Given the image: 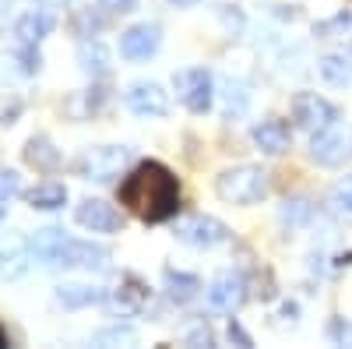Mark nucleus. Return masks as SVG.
Instances as JSON below:
<instances>
[{
  "mask_svg": "<svg viewBox=\"0 0 352 349\" xmlns=\"http://www.w3.org/2000/svg\"><path fill=\"white\" fill-rule=\"evenodd\" d=\"M229 342H236V346H250V335H247L236 321H229Z\"/></svg>",
  "mask_w": 352,
  "mask_h": 349,
  "instance_id": "33",
  "label": "nucleus"
},
{
  "mask_svg": "<svg viewBox=\"0 0 352 349\" xmlns=\"http://www.w3.org/2000/svg\"><path fill=\"white\" fill-rule=\"evenodd\" d=\"M247 106V89H243V85L240 81H226V113H240Z\"/></svg>",
  "mask_w": 352,
  "mask_h": 349,
  "instance_id": "27",
  "label": "nucleus"
},
{
  "mask_svg": "<svg viewBox=\"0 0 352 349\" xmlns=\"http://www.w3.org/2000/svg\"><path fill=\"white\" fill-rule=\"evenodd\" d=\"M74 219H78V226L92 229V233H116L124 226L120 212H116L109 201H102V198H85L81 205L74 209Z\"/></svg>",
  "mask_w": 352,
  "mask_h": 349,
  "instance_id": "11",
  "label": "nucleus"
},
{
  "mask_svg": "<svg viewBox=\"0 0 352 349\" xmlns=\"http://www.w3.org/2000/svg\"><path fill=\"white\" fill-rule=\"evenodd\" d=\"M247 300V282L240 272H222L208 286V307L219 314H236Z\"/></svg>",
  "mask_w": 352,
  "mask_h": 349,
  "instance_id": "9",
  "label": "nucleus"
},
{
  "mask_svg": "<svg viewBox=\"0 0 352 349\" xmlns=\"http://www.w3.org/2000/svg\"><path fill=\"white\" fill-rule=\"evenodd\" d=\"M127 166V149L120 145H99V149H85L78 159H74V169L81 180H96V184H106L113 177H120Z\"/></svg>",
  "mask_w": 352,
  "mask_h": 349,
  "instance_id": "3",
  "label": "nucleus"
},
{
  "mask_svg": "<svg viewBox=\"0 0 352 349\" xmlns=\"http://www.w3.org/2000/svg\"><path fill=\"white\" fill-rule=\"evenodd\" d=\"M331 205H335V212H342V215L352 219V177L342 180V184L331 191Z\"/></svg>",
  "mask_w": 352,
  "mask_h": 349,
  "instance_id": "26",
  "label": "nucleus"
},
{
  "mask_svg": "<svg viewBox=\"0 0 352 349\" xmlns=\"http://www.w3.org/2000/svg\"><path fill=\"white\" fill-rule=\"evenodd\" d=\"M32 244L25 237H8L0 244V279H21L32 268Z\"/></svg>",
  "mask_w": 352,
  "mask_h": 349,
  "instance_id": "13",
  "label": "nucleus"
},
{
  "mask_svg": "<svg viewBox=\"0 0 352 349\" xmlns=\"http://www.w3.org/2000/svg\"><path fill=\"white\" fill-rule=\"evenodd\" d=\"M159 43H162L159 25H148V21L131 25L120 36V56H127V61H148V56L159 50Z\"/></svg>",
  "mask_w": 352,
  "mask_h": 349,
  "instance_id": "12",
  "label": "nucleus"
},
{
  "mask_svg": "<svg viewBox=\"0 0 352 349\" xmlns=\"http://www.w3.org/2000/svg\"><path fill=\"white\" fill-rule=\"evenodd\" d=\"M4 219H8V209H4V205H0V222H4Z\"/></svg>",
  "mask_w": 352,
  "mask_h": 349,
  "instance_id": "38",
  "label": "nucleus"
},
{
  "mask_svg": "<svg viewBox=\"0 0 352 349\" xmlns=\"http://www.w3.org/2000/svg\"><path fill=\"white\" fill-rule=\"evenodd\" d=\"M50 265H53V268L102 272V268H109V251H106L102 244H92V240H71V237H64L60 247L53 251Z\"/></svg>",
  "mask_w": 352,
  "mask_h": 349,
  "instance_id": "4",
  "label": "nucleus"
},
{
  "mask_svg": "<svg viewBox=\"0 0 352 349\" xmlns=\"http://www.w3.org/2000/svg\"><path fill=\"white\" fill-rule=\"evenodd\" d=\"M166 293H169L173 304H190L201 293V279L187 275V272H176V268H166Z\"/></svg>",
  "mask_w": 352,
  "mask_h": 349,
  "instance_id": "21",
  "label": "nucleus"
},
{
  "mask_svg": "<svg viewBox=\"0 0 352 349\" xmlns=\"http://www.w3.org/2000/svg\"><path fill=\"white\" fill-rule=\"evenodd\" d=\"M8 346V335H4V328H0V349H4Z\"/></svg>",
  "mask_w": 352,
  "mask_h": 349,
  "instance_id": "37",
  "label": "nucleus"
},
{
  "mask_svg": "<svg viewBox=\"0 0 352 349\" xmlns=\"http://www.w3.org/2000/svg\"><path fill=\"white\" fill-rule=\"evenodd\" d=\"M282 219H285L289 226H303V222L310 219V201H303V198H292V201H285Z\"/></svg>",
  "mask_w": 352,
  "mask_h": 349,
  "instance_id": "25",
  "label": "nucleus"
},
{
  "mask_svg": "<svg viewBox=\"0 0 352 349\" xmlns=\"http://www.w3.org/2000/svg\"><path fill=\"white\" fill-rule=\"evenodd\" d=\"M99 28H102V18H99V14H92V11H78V18H74V36H81V39H96V36H99Z\"/></svg>",
  "mask_w": 352,
  "mask_h": 349,
  "instance_id": "24",
  "label": "nucleus"
},
{
  "mask_svg": "<svg viewBox=\"0 0 352 349\" xmlns=\"http://www.w3.org/2000/svg\"><path fill=\"white\" fill-rule=\"evenodd\" d=\"M282 314L289 317V321H296V307H292V304H285V307H282Z\"/></svg>",
  "mask_w": 352,
  "mask_h": 349,
  "instance_id": "35",
  "label": "nucleus"
},
{
  "mask_svg": "<svg viewBox=\"0 0 352 349\" xmlns=\"http://www.w3.org/2000/svg\"><path fill=\"white\" fill-rule=\"evenodd\" d=\"M99 300H102V289H96V286H85V282H64V286H56V304H64L71 310L92 307Z\"/></svg>",
  "mask_w": 352,
  "mask_h": 349,
  "instance_id": "19",
  "label": "nucleus"
},
{
  "mask_svg": "<svg viewBox=\"0 0 352 349\" xmlns=\"http://www.w3.org/2000/svg\"><path fill=\"white\" fill-rule=\"evenodd\" d=\"M50 32H53V14L46 11H28L14 21V39L21 46H39Z\"/></svg>",
  "mask_w": 352,
  "mask_h": 349,
  "instance_id": "14",
  "label": "nucleus"
},
{
  "mask_svg": "<svg viewBox=\"0 0 352 349\" xmlns=\"http://www.w3.org/2000/svg\"><path fill=\"white\" fill-rule=\"evenodd\" d=\"M99 4H102L106 11H113V14H131V11L138 8V0H99Z\"/></svg>",
  "mask_w": 352,
  "mask_h": 349,
  "instance_id": "32",
  "label": "nucleus"
},
{
  "mask_svg": "<svg viewBox=\"0 0 352 349\" xmlns=\"http://www.w3.org/2000/svg\"><path fill=\"white\" fill-rule=\"evenodd\" d=\"M60 4H71V0H60Z\"/></svg>",
  "mask_w": 352,
  "mask_h": 349,
  "instance_id": "39",
  "label": "nucleus"
},
{
  "mask_svg": "<svg viewBox=\"0 0 352 349\" xmlns=\"http://www.w3.org/2000/svg\"><path fill=\"white\" fill-rule=\"evenodd\" d=\"M169 4H176V8H190V4H197V0H169Z\"/></svg>",
  "mask_w": 352,
  "mask_h": 349,
  "instance_id": "36",
  "label": "nucleus"
},
{
  "mask_svg": "<svg viewBox=\"0 0 352 349\" xmlns=\"http://www.w3.org/2000/svg\"><path fill=\"white\" fill-rule=\"evenodd\" d=\"M254 145L261 152H268V156H278L289 149V124L282 120H264L254 127Z\"/></svg>",
  "mask_w": 352,
  "mask_h": 349,
  "instance_id": "17",
  "label": "nucleus"
},
{
  "mask_svg": "<svg viewBox=\"0 0 352 349\" xmlns=\"http://www.w3.org/2000/svg\"><path fill=\"white\" fill-rule=\"evenodd\" d=\"M25 162L43 169V173H53L56 166H60V152L53 149V141L46 134H32L25 141Z\"/></svg>",
  "mask_w": 352,
  "mask_h": 349,
  "instance_id": "16",
  "label": "nucleus"
},
{
  "mask_svg": "<svg viewBox=\"0 0 352 349\" xmlns=\"http://www.w3.org/2000/svg\"><path fill=\"white\" fill-rule=\"evenodd\" d=\"M25 201L32 209H39V212H56V209L67 205V187L56 184V180H46V184H36L32 191H28Z\"/></svg>",
  "mask_w": 352,
  "mask_h": 349,
  "instance_id": "18",
  "label": "nucleus"
},
{
  "mask_svg": "<svg viewBox=\"0 0 352 349\" xmlns=\"http://www.w3.org/2000/svg\"><path fill=\"white\" fill-rule=\"evenodd\" d=\"M96 342H138V335L131 328H106V332H96Z\"/></svg>",
  "mask_w": 352,
  "mask_h": 349,
  "instance_id": "29",
  "label": "nucleus"
},
{
  "mask_svg": "<svg viewBox=\"0 0 352 349\" xmlns=\"http://www.w3.org/2000/svg\"><path fill=\"white\" fill-rule=\"evenodd\" d=\"M78 61H81V71H88L92 78L109 74V50H106L99 39H81V46H78Z\"/></svg>",
  "mask_w": 352,
  "mask_h": 349,
  "instance_id": "20",
  "label": "nucleus"
},
{
  "mask_svg": "<svg viewBox=\"0 0 352 349\" xmlns=\"http://www.w3.org/2000/svg\"><path fill=\"white\" fill-rule=\"evenodd\" d=\"M176 240H184L187 247H197V251H212L229 240V226L219 222L215 215H187L176 226Z\"/></svg>",
  "mask_w": 352,
  "mask_h": 349,
  "instance_id": "7",
  "label": "nucleus"
},
{
  "mask_svg": "<svg viewBox=\"0 0 352 349\" xmlns=\"http://www.w3.org/2000/svg\"><path fill=\"white\" fill-rule=\"evenodd\" d=\"M292 120H296V127L317 134V131L335 127L338 109H335L328 99H320L317 92H300L296 99H292Z\"/></svg>",
  "mask_w": 352,
  "mask_h": 349,
  "instance_id": "8",
  "label": "nucleus"
},
{
  "mask_svg": "<svg viewBox=\"0 0 352 349\" xmlns=\"http://www.w3.org/2000/svg\"><path fill=\"white\" fill-rule=\"evenodd\" d=\"M268 173H264L261 166H232V169H222L219 180H215V191L222 201H229V205H254V201L264 198V191H268Z\"/></svg>",
  "mask_w": 352,
  "mask_h": 349,
  "instance_id": "2",
  "label": "nucleus"
},
{
  "mask_svg": "<svg viewBox=\"0 0 352 349\" xmlns=\"http://www.w3.org/2000/svg\"><path fill=\"white\" fill-rule=\"evenodd\" d=\"M310 159L317 166H338L345 159V138L335 134L331 127L328 131H317L314 141H310Z\"/></svg>",
  "mask_w": 352,
  "mask_h": 349,
  "instance_id": "15",
  "label": "nucleus"
},
{
  "mask_svg": "<svg viewBox=\"0 0 352 349\" xmlns=\"http://www.w3.org/2000/svg\"><path fill=\"white\" fill-rule=\"evenodd\" d=\"M60 240H64V229H56V226H46V229H39L32 240V257H39L43 265H50V257H53V251L60 247Z\"/></svg>",
  "mask_w": 352,
  "mask_h": 349,
  "instance_id": "23",
  "label": "nucleus"
},
{
  "mask_svg": "<svg viewBox=\"0 0 352 349\" xmlns=\"http://www.w3.org/2000/svg\"><path fill=\"white\" fill-rule=\"evenodd\" d=\"M173 89H176V99H180L190 113H208L212 109V99H215L212 71H204V67L176 71L173 74Z\"/></svg>",
  "mask_w": 352,
  "mask_h": 349,
  "instance_id": "5",
  "label": "nucleus"
},
{
  "mask_svg": "<svg viewBox=\"0 0 352 349\" xmlns=\"http://www.w3.org/2000/svg\"><path fill=\"white\" fill-rule=\"evenodd\" d=\"M352 25V14H338V18H331V21H320L317 25V36L320 39H331V32H338V28H349Z\"/></svg>",
  "mask_w": 352,
  "mask_h": 349,
  "instance_id": "30",
  "label": "nucleus"
},
{
  "mask_svg": "<svg viewBox=\"0 0 352 349\" xmlns=\"http://www.w3.org/2000/svg\"><path fill=\"white\" fill-rule=\"evenodd\" d=\"M120 205L141 222H166L180 209V184L162 162H141L120 184Z\"/></svg>",
  "mask_w": 352,
  "mask_h": 349,
  "instance_id": "1",
  "label": "nucleus"
},
{
  "mask_svg": "<svg viewBox=\"0 0 352 349\" xmlns=\"http://www.w3.org/2000/svg\"><path fill=\"white\" fill-rule=\"evenodd\" d=\"M102 304L109 307V314L134 317V314H141L144 307L152 304V289H148V282H141L138 275L124 272V275H120V282H116V286L109 289V293H102Z\"/></svg>",
  "mask_w": 352,
  "mask_h": 349,
  "instance_id": "6",
  "label": "nucleus"
},
{
  "mask_svg": "<svg viewBox=\"0 0 352 349\" xmlns=\"http://www.w3.org/2000/svg\"><path fill=\"white\" fill-rule=\"evenodd\" d=\"M21 194V177L18 169H0V201H11Z\"/></svg>",
  "mask_w": 352,
  "mask_h": 349,
  "instance_id": "28",
  "label": "nucleus"
},
{
  "mask_svg": "<svg viewBox=\"0 0 352 349\" xmlns=\"http://www.w3.org/2000/svg\"><path fill=\"white\" fill-rule=\"evenodd\" d=\"M21 116V99H11V103H0V127H11Z\"/></svg>",
  "mask_w": 352,
  "mask_h": 349,
  "instance_id": "31",
  "label": "nucleus"
},
{
  "mask_svg": "<svg viewBox=\"0 0 352 349\" xmlns=\"http://www.w3.org/2000/svg\"><path fill=\"white\" fill-rule=\"evenodd\" d=\"M124 99H127V109L138 116H166L169 113V92L155 81H134Z\"/></svg>",
  "mask_w": 352,
  "mask_h": 349,
  "instance_id": "10",
  "label": "nucleus"
},
{
  "mask_svg": "<svg viewBox=\"0 0 352 349\" xmlns=\"http://www.w3.org/2000/svg\"><path fill=\"white\" fill-rule=\"evenodd\" d=\"M317 74L324 78L328 85H335V89H345V85H349V78H352V67H349V61H345V56H338V53H328V56H320V61H317Z\"/></svg>",
  "mask_w": 352,
  "mask_h": 349,
  "instance_id": "22",
  "label": "nucleus"
},
{
  "mask_svg": "<svg viewBox=\"0 0 352 349\" xmlns=\"http://www.w3.org/2000/svg\"><path fill=\"white\" fill-rule=\"evenodd\" d=\"M187 342H194V346H212V332H208V328H197V332L187 335Z\"/></svg>",
  "mask_w": 352,
  "mask_h": 349,
  "instance_id": "34",
  "label": "nucleus"
}]
</instances>
